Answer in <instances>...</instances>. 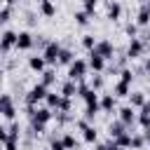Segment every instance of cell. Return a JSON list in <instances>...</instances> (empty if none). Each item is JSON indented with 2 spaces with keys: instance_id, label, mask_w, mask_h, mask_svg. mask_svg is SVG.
Masks as SVG:
<instances>
[{
  "instance_id": "6da1fadb",
  "label": "cell",
  "mask_w": 150,
  "mask_h": 150,
  "mask_svg": "<svg viewBox=\"0 0 150 150\" xmlns=\"http://www.w3.org/2000/svg\"><path fill=\"white\" fill-rule=\"evenodd\" d=\"M87 70H89V61H84V59H75V61L68 66V80L82 82V80L87 77Z\"/></svg>"
},
{
  "instance_id": "7a4b0ae2",
  "label": "cell",
  "mask_w": 150,
  "mask_h": 150,
  "mask_svg": "<svg viewBox=\"0 0 150 150\" xmlns=\"http://www.w3.org/2000/svg\"><path fill=\"white\" fill-rule=\"evenodd\" d=\"M47 94H49V87H47V84H42V82H38V84H33V87H30V91L26 94V103H28V105H35V103L45 101V98H47Z\"/></svg>"
},
{
  "instance_id": "3957f363",
  "label": "cell",
  "mask_w": 150,
  "mask_h": 150,
  "mask_svg": "<svg viewBox=\"0 0 150 150\" xmlns=\"http://www.w3.org/2000/svg\"><path fill=\"white\" fill-rule=\"evenodd\" d=\"M143 52H145V40H141V38H131L129 40V47H127V59H141L143 56Z\"/></svg>"
},
{
  "instance_id": "277c9868",
  "label": "cell",
  "mask_w": 150,
  "mask_h": 150,
  "mask_svg": "<svg viewBox=\"0 0 150 150\" xmlns=\"http://www.w3.org/2000/svg\"><path fill=\"white\" fill-rule=\"evenodd\" d=\"M61 45L59 42H54V40H49V45L42 49V56H45V61L47 63H59V54H61Z\"/></svg>"
},
{
  "instance_id": "5b68a950",
  "label": "cell",
  "mask_w": 150,
  "mask_h": 150,
  "mask_svg": "<svg viewBox=\"0 0 150 150\" xmlns=\"http://www.w3.org/2000/svg\"><path fill=\"white\" fill-rule=\"evenodd\" d=\"M0 112H2V117H5V120H14L16 108H14V103H12V96H9V94H2V96H0Z\"/></svg>"
},
{
  "instance_id": "8992f818",
  "label": "cell",
  "mask_w": 150,
  "mask_h": 150,
  "mask_svg": "<svg viewBox=\"0 0 150 150\" xmlns=\"http://www.w3.org/2000/svg\"><path fill=\"white\" fill-rule=\"evenodd\" d=\"M54 115H56V112H54L52 108H35V110L30 112V122H40V124H49Z\"/></svg>"
},
{
  "instance_id": "52a82bcc",
  "label": "cell",
  "mask_w": 150,
  "mask_h": 150,
  "mask_svg": "<svg viewBox=\"0 0 150 150\" xmlns=\"http://www.w3.org/2000/svg\"><path fill=\"white\" fill-rule=\"evenodd\" d=\"M117 117H120V120H122V122H124L129 129H131V127L138 122V115L134 112V105H122V108L117 110Z\"/></svg>"
},
{
  "instance_id": "ba28073f",
  "label": "cell",
  "mask_w": 150,
  "mask_h": 150,
  "mask_svg": "<svg viewBox=\"0 0 150 150\" xmlns=\"http://www.w3.org/2000/svg\"><path fill=\"white\" fill-rule=\"evenodd\" d=\"M91 52H96V54H101L105 61H110V59H112V54H115V47H112V42H110V40H98V42H96V47H94Z\"/></svg>"
},
{
  "instance_id": "9c48e42d",
  "label": "cell",
  "mask_w": 150,
  "mask_h": 150,
  "mask_svg": "<svg viewBox=\"0 0 150 150\" xmlns=\"http://www.w3.org/2000/svg\"><path fill=\"white\" fill-rule=\"evenodd\" d=\"M16 38H19V33H14V30H5L2 33V42H0L2 54H7L12 47H16Z\"/></svg>"
},
{
  "instance_id": "30bf717a",
  "label": "cell",
  "mask_w": 150,
  "mask_h": 150,
  "mask_svg": "<svg viewBox=\"0 0 150 150\" xmlns=\"http://www.w3.org/2000/svg\"><path fill=\"white\" fill-rule=\"evenodd\" d=\"M89 68L94 73H103L105 70V59L101 54H96V52H89Z\"/></svg>"
},
{
  "instance_id": "8fae6325",
  "label": "cell",
  "mask_w": 150,
  "mask_h": 150,
  "mask_svg": "<svg viewBox=\"0 0 150 150\" xmlns=\"http://www.w3.org/2000/svg\"><path fill=\"white\" fill-rule=\"evenodd\" d=\"M33 45H35V38L28 30H21L19 38H16V49H30Z\"/></svg>"
},
{
  "instance_id": "7c38bea8",
  "label": "cell",
  "mask_w": 150,
  "mask_h": 150,
  "mask_svg": "<svg viewBox=\"0 0 150 150\" xmlns=\"http://www.w3.org/2000/svg\"><path fill=\"white\" fill-rule=\"evenodd\" d=\"M115 105H117V96H115V94H101V110L112 112Z\"/></svg>"
},
{
  "instance_id": "4fadbf2b",
  "label": "cell",
  "mask_w": 150,
  "mask_h": 150,
  "mask_svg": "<svg viewBox=\"0 0 150 150\" xmlns=\"http://www.w3.org/2000/svg\"><path fill=\"white\" fill-rule=\"evenodd\" d=\"M127 129H129V127H127L122 120H115V122H110V124H108V134H110V138H117V136H122Z\"/></svg>"
},
{
  "instance_id": "5bb4252c",
  "label": "cell",
  "mask_w": 150,
  "mask_h": 150,
  "mask_svg": "<svg viewBox=\"0 0 150 150\" xmlns=\"http://www.w3.org/2000/svg\"><path fill=\"white\" fill-rule=\"evenodd\" d=\"M28 68L35 70V73H45V70H47V61H45V56H30V59H28Z\"/></svg>"
},
{
  "instance_id": "9a60e30c",
  "label": "cell",
  "mask_w": 150,
  "mask_h": 150,
  "mask_svg": "<svg viewBox=\"0 0 150 150\" xmlns=\"http://www.w3.org/2000/svg\"><path fill=\"white\" fill-rule=\"evenodd\" d=\"M112 91H115V96H117V98H127V96L131 94L129 82H124V80H117V82H115V87H112Z\"/></svg>"
},
{
  "instance_id": "2e32d148",
  "label": "cell",
  "mask_w": 150,
  "mask_h": 150,
  "mask_svg": "<svg viewBox=\"0 0 150 150\" xmlns=\"http://www.w3.org/2000/svg\"><path fill=\"white\" fill-rule=\"evenodd\" d=\"M61 101H63V94H54V91H49L47 98H45L47 108H52V110H59L61 108Z\"/></svg>"
},
{
  "instance_id": "e0dca14e",
  "label": "cell",
  "mask_w": 150,
  "mask_h": 150,
  "mask_svg": "<svg viewBox=\"0 0 150 150\" xmlns=\"http://www.w3.org/2000/svg\"><path fill=\"white\" fill-rule=\"evenodd\" d=\"M40 14L42 16H54L56 14V5L52 0H40Z\"/></svg>"
},
{
  "instance_id": "ac0fdd59",
  "label": "cell",
  "mask_w": 150,
  "mask_h": 150,
  "mask_svg": "<svg viewBox=\"0 0 150 150\" xmlns=\"http://www.w3.org/2000/svg\"><path fill=\"white\" fill-rule=\"evenodd\" d=\"M120 16H122V5L115 2V0L108 2V19H110V21H117Z\"/></svg>"
},
{
  "instance_id": "d6986e66",
  "label": "cell",
  "mask_w": 150,
  "mask_h": 150,
  "mask_svg": "<svg viewBox=\"0 0 150 150\" xmlns=\"http://www.w3.org/2000/svg\"><path fill=\"white\" fill-rule=\"evenodd\" d=\"M61 94H63V96H68V98L77 96V82H75V80H68V82H63V87H61Z\"/></svg>"
},
{
  "instance_id": "ffe728a7",
  "label": "cell",
  "mask_w": 150,
  "mask_h": 150,
  "mask_svg": "<svg viewBox=\"0 0 150 150\" xmlns=\"http://www.w3.org/2000/svg\"><path fill=\"white\" fill-rule=\"evenodd\" d=\"M143 103H145V94H143V91H131V94H129V105L141 108Z\"/></svg>"
},
{
  "instance_id": "44dd1931",
  "label": "cell",
  "mask_w": 150,
  "mask_h": 150,
  "mask_svg": "<svg viewBox=\"0 0 150 150\" xmlns=\"http://www.w3.org/2000/svg\"><path fill=\"white\" fill-rule=\"evenodd\" d=\"M82 138H84V143H96V141H98V131L89 124V127L82 131Z\"/></svg>"
},
{
  "instance_id": "7402d4cb",
  "label": "cell",
  "mask_w": 150,
  "mask_h": 150,
  "mask_svg": "<svg viewBox=\"0 0 150 150\" xmlns=\"http://www.w3.org/2000/svg\"><path fill=\"white\" fill-rule=\"evenodd\" d=\"M73 61H75L73 52H70V49H61V54H59V63H61V66H70Z\"/></svg>"
},
{
  "instance_id": "603a6c76",
  "label": "cell",
  "mask_w": 150,
  "mask_h": 150,
  "mask_svg": "<svg viewBox=\"0 0 150 150\" xmlns=\"http://www.w3.org/2000/svg\"><path fill=\"white\" fill-rule=\"evenodd\" d=\"M145 143H148L145 136H141V134H134V136H131V148H134V150H143Z\"/></svg>"
},
{
  "instance_id": "cb8c5ba5",
  "label": "cell",
  "mask_w": 150,
  "mask_h": 150,
  "mask_svg": "<svg viewBox=\"0 0 150 150\" xmlns=\"http://www.w3.org/2000/svg\"><path fill=\"white\" fill-rule=\"evenodd\" d=\"M89 16H91L89 12H75V14H73V19H75L77 26H87V23H89Z\"/></svg>"
},
{
  "instance_id": "d4e9b609",
  "label": "cell",
  "mask_w": 150,
  "mask_h": 150,
  "mask_svg": "<svg viewBox=\"0 0 150 150\" xmlns=\"http://www.w3.org/2000/svg\"><path fill=\"white\" fill-rule=\"evenodd\" d=\"M40 75H42V80H40V82H42V84H47V87H52V84L56 82V73H54V70H45V73H40Z\"/></svg>"
},
{
  "instance_id": "484cf974",
  "label": "cell",
  "mask_w": 150,
  "mask_h": 150,
  "mask_svg": "<svg viewBox=\"0 0 150 150\" xmlns=\"http://www.w3.org/2000/svg\"><path fill=\"white\" fill-rule=\"evenodd\" d=\"M63 143H66V148H68V150H77V145H80V143H77V138H75L73 134H66V136H63Z\"/></svg>"
},
{
  "instance_id": "4316f807",
  "label": "cell",
  "mask_w": 150,
  "mask_h": 150,
  "mask_svg": "<svg viewBox=\"0 0 150 150\" xmlns=\"http://www.w3.org/2000/svg\"><path fill=\"white\" fill-rule=\"evenodd\" d=\"M96 42H98V40H94V35H82V47H84V49L91 52V49L96 47Z\"/></svg>"
},
{
  "instance_id": "83f0119b",
  "label": "cell",
  "mask_w": 150,
  "mask_h": 150,
  "mask_svg": "<svg viewBox=\"0 0 150 150\" xmlns=\"http://www.w3.org/2000/svg\"><path fill=\"white\" fill-rule=\"evenodd\" d=\"M49 148H52V150H68L66 143H63V138H52V141H49Z\"/></svg>"
},
{
  "instance_id": "f1b7e54d",
  "label": "cell",
  "mask_w": 150,
  "mask_h": 150,
  "mask_svg": "<svg viewBox=\"0 0 150 150\" xmlns=\"http://www.w3.org/2000/svg\"><path fill=\"white\" fill-rule=\"evenodd\" d=\"M2 145H5V150H19V138L9 136V138H7V141H5Z\"/></svg>"
},
{
  "instance_id": "f546056e",
  "label": "cell",
  "mask_w": 150,
  "mask_h": 150,
  "mask_svg": "<svg viewBox=\"0 0 150 150\" xmlns=\"http://www.w3.org/2000/svg\"><path fill=\"white\" fill-rule=\"evenodd\" d=\"M138 124L143 129H150V115L148 112H138Z\"/></svg>"
},
{
  "instance_id": "4dcf8cb0",
  "label": "cell",
  "mask_w": 150,
  "mask_h": 150,
  "mask_svg": "<svg viewBox=\"0 0 150 150\" xmlns=\"http://www.w3.org/2000/svg\"><path fill=\"white\" fill-rule=\"evenodd\" d=\"M9 14H12L9 5H2V9H0V21H2V23H7V21H9Z\"/></svg>"
},
{
  "instance_id": "1f68e13d",
  "label": "cell",
  "mask_w": 150,
  "mask_h": 150,
  "mask_svg": "<svg viewBox=\"0 0 150 150\" xmlns=\"http://www.w3.org/2000/svg\"><path fill=\"white\" fill-rule=\"evenodd\" d=\"M120 75H122L120 80H124V82H129V84H131V80H134V70H129V68H122V70H120Z\"/></svg>"
},
{
  "instance_id": "d6a6232c",
  "label": "cell",
  "mask_w": 150,
  "mask_h": 150,
  "mask_svg": "<svg viewBox=\"0 0 150 150\" xmlns=\"http://www.w3.org/2000/svg\"><path fill=\"white\" fill-rule=\"evenodd\" d=\"M91 89H96V91L103 89V75H96V77L91 80Z\"/></svg>"
},
{
  "instance_id": "836d02e7",
  "label": "cell",
  "mask_w": 150,
  "mask_h": 150,
  "mask_svg": "<svg viewBox=\"0 0 150 150\" xmlns=\"http://www.w3.org/2000/svg\"><path fill=\"white\" fill-rule=\"evenodd\" d=\"M124 30H127V35H129V38H136V33H138V23H127V28H124Z\"/></svg>"
},
{
  "instance_id": "e575fe53",
  "label": "cell",
  "mask_w": 150,
  "mask_h": 150,
  "mask_svg": "<svg viewBox=\"0 0 150 150\" xmlns=\"http://www.w3.org/2000/svg\"><path fill=\"white\" fill-rule=\"evenodd\" d=\"M84 12L94 14V12H96V0H84Z\"/></svg>"
},
{
  "instance_id": "d590c367",
  "label": "cell",
  "mask_w": 150,
  "mask_h": 150,
  "mask_svg": "<svg viewBox=\"0 0 150 150\" xmlns=\"http://www.w3.org/2000/svg\"><path fill=\"white\" fill-rule=\"evenodd\" d=\"M141 112H148V115H150V101H145V103L141 105Z\"/></svg>"
},
{
  "instance_id": "8d00e7d4",
  "label": "cell",
  "mask_w": 150,
  "mask_h": 150,
  "mask_svg": "<svg viewBox=\"0 0 150 150\" xmlns=\"http://www.w3.org/2000/svg\"><path fill=\"white\" fill-rule=\"evenodd\" d=\"M96 150H110L108 143H96Z\"/></svg>"
},
{
  "instance_id": "74e56055",
  "label": "cell",
  "mask_w": 150,
  "mask_h": 150,
  "mask_svg": "<svg viewBox=\"0 0 150 150\" xmlns=\"http://www.w3.org/2000/svg\"><path fill=\"white\" fill-rule=\"evenodd\" d=\"M143 70L150 75V59H145V63H143Z\"/></svg>"
},
{
  "instance_id": "f35d334b",
  "label": "cell",
  "mask_w": 150,
  "mask_h": 150,
  "mask_svg": "<svg viewBox=\"0 0 150 150\" xmlns=\"http://www.w3.org/2000/svg\"><path fill=\"white\" fill-rule=\"evenodd\" d=\"M145 40L150 42V26H145Z\"/></svg>"
},
{
  "instance_id": "ab89813d",
  "label": "cell",
  "mask_w": 150,
  "mask_h": 150,
  "mask_svg": "<svg viewBox=\"0 0 150 150\" xmlns=\"http://www.w3.org/2000/svg\"><path fill=\"white\" fill-rule=\"evenodd\" d=\"M12 2H14V0H2V5H12Z\"/></svg>"
},
{
  "instance_id": "60d3db41",
  "label": "cell",
  "mask_w": 150,
  "mask_h": 150,
  "mask_svg": "<svg viewBox=\"0 0 150 150\" xmlns=\"http://www.w3.org/2000/svg\"><path fill=\"white\" fill-rule=\"evenodd\" d=\"M138 2H148V0H138Z\"/></svg>"
},
{
  "instance_id": "b9f144b4",
  "label": "cell",
  "mask_w": 150,
  "mask_h": 150,
  "mask_svg": "<svg viewBox=\"0 0 150 150\" xmlns=\"http://www.w3.org/2000/svg\"><path fill=\"white\" fill-rule=\"evenodd\" d=\"M148 145H150V138H148Z\"/></svg>"
}]
</instances>
